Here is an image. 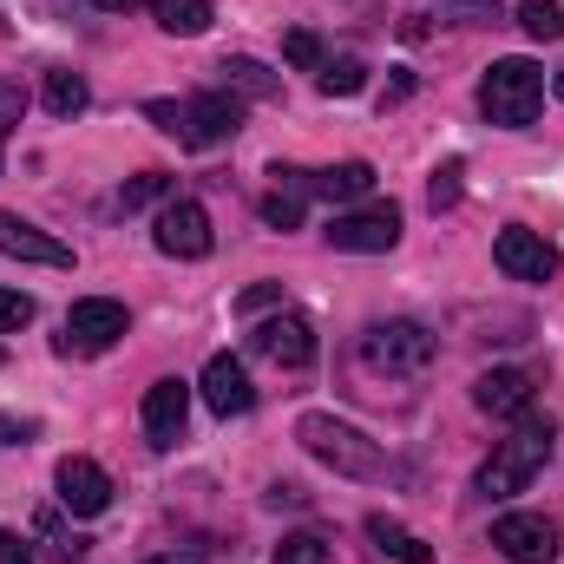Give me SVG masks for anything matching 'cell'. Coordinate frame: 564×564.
<instances>
[{
  "label": "cell",
  "instance_id": "1",
  "mask_svg": "<svg viewBox=\"0 0 564 564\" xmlns=\"http://www.w3.org/2000/svg\"><path fill=\"white\" fill-rule=\"evenodd\" d=\"M144 119L158 132H171L177 144H191V151H217V144H230L243 132V99L210 86V93H191L184 106L177 99H144Z\"/></svg>",
  "mask_w": 564,
  "mask_h": 564
},
{
  "label": "cell",
  "instance_id": "2",
  "mask_svg": "<svg viewBox=\"0 0 564 564\" xmlns=\"http://www.w3.org/2000/svg\"><path fill=\"white\" fill-rule=\"evenodd\" d=\"M552 446H558V426L539 421V414H525V421L492 446V459L473 473V492H479V499H512V492H525V486L539 479V466L552 459Z\"/></svg>",
  "mask_w": 564,
  "mask_h": 564
},
{
  "label": "cell",
  "instance_id": "3",
  "mask_svg": "<svg viewBox=\"0 0 564 564\" xmlns=\"http://www.w3.org/2000/svg\"><path fill=\"white\" fill-rule=\"evenodd\" d=\"M295 440H302V453L322 459L335 479H381V473H388L381 440H368L361 426L335 421V414H302V421H295Z\"/></svg>",
  "mask_w": 564,
  "mask_h": 564
},
{
  "label": "cell",
  "instance_id": "4",
  "mask_svg": "<svg viewBox=\"0 0 564 564\" xmlns=\"http://www.w3.org/2000/svg\"><path fill=\"white\" fill-rule=\"evenodd\" d=\"M539 106H545V73H539L532 59H492V66L479 73V112H486L492 126L519 132V126L539 119Z\"/></svg>",
  "mask_w": 564,
  "mask_h": 564
},
{
  "label": "cell",
  "instance_id": "5",
  "mask_svg": "<svg viewBox=\"0 0 564 564\" xmlns=\"http://www.w3.org/2000/svg\"><path fill=\"white\" fill-rule=\"evenodd\" d=\"M322 237H328V250H341V257H388V250L401 243V210H394V204L335 210Z\"/></svg>",
  "mask_w": 564,
  "mask_h": 564
},
{
  "label": "cell",
  "instance_id": "6",
  "mask_svg": "<svg viewBox=\"0 0 564 564\" xmlns=\"http://www.w3.org/2000/svg\"><path fill=\"white\" fill-rule=\"evenodd\" d=\"M126 328H132L126 302H112V295H79V302L66 308V335H59V355H106V348H112Z\"/></svg>",
  "mask_w": 564,
  "mask_h": 564
},
{
  "label": "cell",
  "instance_id": "7",
  "mask_svg": "<svg viewBox=\"0 0 564 564\" xmlns=\"http://www.w3.org/2000/svg\"><path fill=\"white\" fill-rule=\"evenodd\" d=\"M361 361L375 375H421L426 361H433V335H426L421 322H375L361 335Z\"/></svg>",
  "mask_w": 564,
  "mask_h": 564
},
{
  "label": "cell",
  "instance_id": "8",
  "mask_svg": "<svg viewBox=\"0 0 564 564\" xmlns=\"http://www.w3.org/2000/svg\"><path fill=\"white\" fill-rule=\"evenodd\" d=\"M151 243L164 250V257H177V263H204L210 257V210L197 204V197H171L164 210H158V230H151Z\"/></svg>",
  "mask_w": 564,
  "mask_h": 564
},
{
  "label": "cell",
  "instance_id": "9",
  "mask_svg": "<svg viewBox=\"0 0 564 564\" xmlns=\"http://www.w3.org/2000/svg\"><path fill=\"white\" fill-rule=\"evenodd\" d=\"M53 486H59V506H66L73 519H99V512L112 506V473H106L99 459H86V453H73V459H59V473H53Z\"/></svg>",
  "mask_w": 564,
  "mask_h": 564
},
{
  "label": "cell",
  "instance_id": "10",
  "mask_svg": "<svg viewBox=\"0 0 564 564\" xmlns=\"http://www.w3.org/2000/svg\"><path fill=\"white\" fill-rule=\"evenodd\" d=\"M492 263H499L512 282H552L558 276V250H552L539 230H525V224H506V230H499Z\"/></svg>",
  "mask_w": 564,
  "mask_h": 564
},
{
  "label": "cell",
  "instance_id": "11",
  "mask_svg": "<svg viewBox=\"0 0 564 564\" xmlns=\"http://www.w3.org/2000/svg\"><path fill=\"white\" fill-rule=\"evenodd\" d=\"M492 545L512 564H552L558 558V525L539 512H506V519H492Z\"/></svg>",
  "mask_w": 564,
  "mask_h": 564
},
{
  "label": "cell",
  "instance_id": "12",
  "mask_svg": "<svg viewBox=\"0 0 564 564\" xmlns=\"http://www.w3.org/2000/svg\"><path fill=\"white\" fill-rule=\"evenodd\" d=\"M144 440L158 446V453H171L177 440H184V421H191V388L177 381V375H164V381H151L144 388Z\"/></svg>",
  "mask_w": 564,
  "mask_h": 564
},
{
  "label": "cell",
  "instance_id": "13",
  "mask_svg": "<svg viewBox=\"0 0 564 564\" xmlns=\"http://www.w3.org/2000/svg\"><path fill=\"white\" fill-rule=\"evenodd\" d=\"M250 348H257L263 361H276V368H308V361H315V322L295 315V308H282L276 322H263V328L250 335Z\"/></svg>",
  "mask_w": 564,
  "mask_h": 564
},
{
  "label": "cell",
  "instance_id": "14",
  "mask_svg": "<svg viewBox=\"0 0 564 564\" xmlns=\"http://www.w3.org/2000/svg\"><path fill=\"white\" fill-rule=\"evenodd\" d=\"M197 388H204V408H210L217 421H237V414H250V408H257V388H250V375H243V361H237V355H210Z\"/></svg>",
  "mask_w": 564,
  "mask_h": 564
},
{
  "label": "cell",
  "instance_id": "15",
  "mask_svg": "<svg viewBox=\"0 0 564 564\" xmlns=\"http://www.w3.org/2000/svg\"><path fill=\"white\" fill-rule=\"evenodd\" d=\"M0 257H13V263H46V270H73V250H66L59 237H46L40 224L13 217V210H0Z\"/></svg>",
  "mask_w": 564,
  "mask_h": 564
},
{
  "label": "cell",
  "instance_id": "16",
  "mask_svg": "<svg viewBox=\"0 0 564 564\" xmlns=\"http://www.w3.org/2000/svg\"><path fill=\"white\" fill-rule=\"evenodd\" d=\"M473 408L492 414V421H525V414H532V375H519V368L479 375V381H473Z\"/></svg>",
  "mask_w": 564,
  "mask_h": 564
},
{
  "label": "cell",
  "instance_id": "17",
  "mask_svg": "<svg viewBox=\"0 0 564 564\" xmlns=\"http://www.w3.org/2000/svg\"><path fill=\"white\" fill-rule=\"evenodd\" d=\"M368 191H375V164H368V158H348V164L308 171V197H322V204H361Z\"/></svg>",
  "mask_w": 564,
  "mask_h": 564
},
{
  "label": "cell",
  "instance_id": "18",
  "mask_svg": "<svg viewBox=\"0 0 564 564\" xmlns=\"http://www.w3.org/2000/svg\"><path fill=\"white\" fill-rule=\"evenodd\" d=\"M217 73H224V93H237V99H282V79L250 53H230Z\"/></svg>",
  "mask_w": 564,
  "mask_h": 564
},
{
  "label": "cell",
  "instance_id": "19",
  "mask_svg": "<svg viewBox=\"0 0 564 564\" xmlns=\"http://www.w3.org/2000/svg\"><path fill=\"white\" fill-rule=\"evenodd\" d=\"M368 539L401 564H433V545H426L421 532H408L401 519H388V512H368Z\"/></svg>",
  "mask_w": 564,
  "mask_h": 564
},
{
  "label": "cell",
  "instance_id": "20",
  "mask_svg": "<svg viewBox=\"0 0 564 564\" xmlns=\"http://www.w3.org/2000/svg\"><path fill=\"white\" fill-rule=\"evenodd\" d=\"M40 106H46L53 119H79V112L93 106V86H86L79 73H66V66H53V73H46V86H40Z\"/></svg>",
  "mask_w": 564,
  "mask_h": 564
},
{
  "label": "cell",
  "instance_id": "21",
  "mask_svg": "<svg viewBox=\"0 0 564 564\" xmlns=\"http://www.w3.org/2000/svg\"><path fill=\"white\" fill-rule=\"evenodd\" d=\"M151 13H158V26H164L171 40H197V33L217 20V13H210V0H158Z\"/></svg>",
  "mask_w": 564,
  "mask_h": 564
},
{
  "label": "cell",
  "instance_id": "22",
  "mask_svg": "<svg viewBox=\"0 0 564 564\" xmlns=\"http://www.w3.org/2000/svg\"><path fill=\"white\" fill-rule=\"evenodd\" d=\"M315 86H322L328 99H355V93L368 86V66H361L355 53H341V59H328V66L315 73Z\"/></svg>",
  "mask_w": 564,
  "mask_h": 564
},
{
  "label": "cell",
  "instance_id": "23",
  "mask_svg": "<svg viewBox=\"0 0 564 564\" xmlns=\"http://www.w3.org/2000/svg\"><path fill=\"white\" fill-rule=\"evenodd\" d=\"M177 197V177L171 171H139L126 191H119V210H144V204H171Z\"/></svg>",
  "mask_w": 564,
  "mask_h": 564
},
{
  "label": "cell",
  "instance_id": "24",
  "mask_svg": "<svg viewBox=\"0 0 564 564\" xmlns=\"http://www.w3.org/2000/svg\"><path fill=\"white\" fill-rule=\"evenodd\" d=\"M519 26L532 40H564V7L558 0H519Z\"/></svg>",
  "mask_w": 564,
  "mask_h": 564
},
{
  "label": "cell",
  "instance_id": "25",
  "mask_svg": "<svg viewBox=\"0 0 564 564\" xmlns=\"http://www.w3.org/2000/svg\"><path fill=\"white\" fill-rule=\"evenodd\" d=\"M282 59H289L295 73H322V66H328V53H322V40H315L308 26H295V33H282Z\"/></svg>",
  "mask_w": 564,
  "mask_h": 564
},
{
  "label": "cell",
  "instance_id": "26",
  "mask_svg": "<svg viewBox=\"0 0 564 564\" xmlns=\"http://www.w3.org/2000/svg\"><path fill=\"white\" fill-rule=\"evenodd\" d=\"M459 191H466V164H459V158H446V164L433 171V184H426V204H433V210H453V204H459Z\"/></svg>",
  "mask_w": 564,
  "mask_h": 564
},
{
  "label": "cell",
  "instance_id": "27",
  "mask_svg": "<svg viewBox=\"0 0 564 564\" xmlns=\"http://www.w3.org/2000/svg\"><path fill=\"white\" fill-rule=\"evenodd\" d=\"M276 564H328V539L322 532H289L276 545Z\"/></svg>",
  "mask_w": 564,
  "mask_h": 564
},
{
  "label": "cell",
  "instance_id": "28",
  "mask_svg": "<svg viewBox=\"0 0 564 564\" xmlns=\"http://www.w3.org/2000/svg\"><path fill=\"white\" fill-rule=\"evenodd\" d=\"M263 224H270V230H295V224H302V197L270 191V197H263Z\"/></svg>",
  "mask_w": 564,
  "mask_h": 564
},
{
  "label": "cell",
  "instance_id": "29",
  "mask_svg": "<svg viewBox=\"0 0 564 564\" xmlns=\"http://www.w3.org/2000/svg\"><path fill=\"white\" fill-rule=\"evenodd\" d=\"M20 112H26V93H20L13 79H0V158H7V139H13Z\"/></svg>",
  "mask_w": 564,
  "mask_h": 564
},
{
  "label": "cell",
  "instance_id": "30",
  "mask_svg": "<svg viewBox=\"0 0 564 564\" xmlns=\"http://www.w3.org/2000/svg\"><path fill=\"white\" fill-rule=\"evenodd\" d=\"M26 322H33V295L0 289V335H7V328H26Z\"/></svg>",
  "mask_w": 564,
  "mask_h": 564
},
{
  "label": "cell",
  "instance_id": "31",
  "mask_svg": "<svg viewBox=\"0 0 564 564\" xmlns=\"http://www.w3.org/2000/svg\"><path fill=\"white\" fill-rule=\"evenodd\" d=\"M282 302V282H250L243 295H237V315H263V308H276Z\"/></svg>",
  "mask_w": 564,
  "mask_h": 564
},
{
  "label": "cell",
  "instance_id": "32",
  "mask_svg": "<svg viewBox=\"0 0 564 564\" xmlns=\"http://www.w3.org/2000/svg\"><path fill=\"white\" fill-rule=\"evenodd\" d=\"M446 20H499V0H440Z\"/></svg>",
  "mask_w": 564,
  "mask_h": 564
},
{
  "label": "cell",
  "instance_id": "33",
  "mask_svg": "<svg viewBox=\"0 0 564 564\" xmlns=\"http://www.w3.org/2000/svg\"><path fill=\"white\" fill-rule=\"evenodd\" d=\"M0 564H33V545L20 532H7V525H0Z\"/></svg>",
  "mask_w": 564,
  "mask_h": 564
},
{
  "label": "cell",
  "instance_id": "34",
  "mask_svg": "<svg viewBox=\"0 0 564 564\" xmlns=\"http://www.w3.org/2000/svg\"><path fill=\"white\" fill-rule=\"evenodd\" d=\"M408 99H414V73H394L388 93H381V106H408Z\"/></svg>",
  "mask_w": 564,
  "mask_h": 564
},
{
  "label": "cell",
  "instance_id": "35",
  "mask_svg": "<svg viewBox=\"0 0 564 564\" xmlns=\"http://www.w3.org/2000/svg\"><path fill=\"white\" fill-rule=\"evenodd\" d=\"M270 506H308V492H302L295 479H276V486H270Z\"/></svg>",
  "mask_w": 564,
  "mask_h": 564
},
{
  "label": "cell",
  "instance_id": "36",
  "mask_svg": "<svg viewBox=\"0 0 564 564\" xmlns=\"http://www.w3.org/2000/svg\"><path fill=\"white\" fill-rule=\"evenodd\" d=\"M144 564H204V552H158V558H144Z\"/></svg>",
  "mask_w": 564,
  "mask_h": 564
},
{
  "label": "cell",
  "instance_id": "37",
  "mask_svg": "<svg viewBox=\"0 0 564 564\" xmlns=\"http://www.w3.org/2000/svg\"><path fill=\"white\" fill-rule=\"evenodd\" d=\"M93 7H106V13H132V7H158V0H93Z\"/></svg>",
  "mask_w": 564,
  "mask_h": 564
},
{
  "label": "cell",
  "instance_id": "38",
  "mask_svg": "<svg viewBox=\"0 0 564 564\" xmlns=\"http://www.w3.org/2000/svg\"><path fill=\"white\" fill-rule=\"evenodd\" d=\"M552 93H558V99H564V73H558V79H552Z\"/></svg>",
  "mask_w": 564,
  "mask_h": 564
},
{
  "label": "cell",
  "instance_id": "39",
  "mask_svg": "<svg viewBox=\"0 0 564 564\" xmlns=\"http://www.w3.org/2000/svg\"><path fill=\"white\" fill-rule=\"evenodd\" d=\"M0 368H7V348H0Z\"/></svg>",
  "mask_w": 564,
  "mask_h": 564
}]
</instances>
